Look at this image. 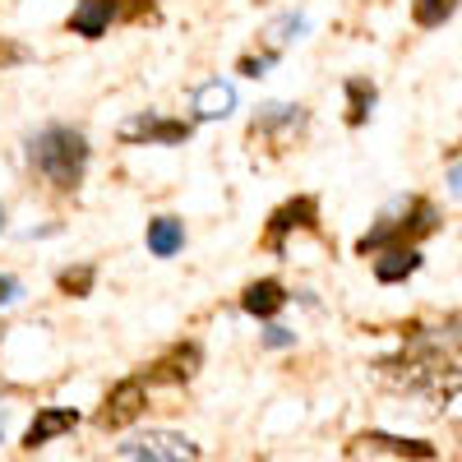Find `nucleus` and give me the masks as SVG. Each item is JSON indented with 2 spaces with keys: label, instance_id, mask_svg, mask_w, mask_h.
I'll return each instance as SVG.
<instances>
[{
  "label": "nucleus",
  "instance_id": "1",
  "mask_svg": "<svg viewBox=\"0 0 462 462\" xmlns=\"http://www.w3.org/2000/svg\"><path fill=\"white\" fill-rule=\"evenodd\" d=\"M28 158L56 189H74L84 180V167H88V139L69 125H47L42 134H32Z\"/></svg>",
  "mask_w": 462,
  "mask_h": 462
},
{
  "label": "nucleus",
  "instance_id": "22",
  "mask_svg": "<svg viewBox=\"0 0 462 462\" xmlns=\"http://www.w3.org/2000/svg\"><path fill=\"white\" fill-rule=\"evenodd\" d=\"M0 435H5V416H0Z\"/></svg>",
  "mask_w": 462,
  "mask_h": 462
},
{
  "label": "nucleus",
  "instance_id": "4",
  "mask_svg": "<svg viewBox=\"0 0 462 462\" xmlns=\"http://www.w3.org/2000/svg\"><path fill=\"white\" fill-rule=\"evenodd\" d=\"M121 139L125 143H148V139L180 143V139H189V121H162V116H152V111H139L121 125Z\"/></svg>",
  "mask_w": 462,
  "mask_h": 462
},
{
  "label": "nucleus",
  "instance_id": "12",
  "mask_svg": "<svg viewBox=\"0 0 462 462\" xmlns=\"http://www.w3.org/2000/svg\"><path fill=\"white\" fill-rule=\"evenodd\" d=\"M106 23H111V0H79V5H74V19H69V28L79 37H102Z\"/></svg>",
  "mask_w": 462,
  "mask_h": 462
},
{
  "label": "nucleus",
  "instance_id": "6",
  "mask_svg": "<svg viewBox=\"0 0 462 462\" xmlns=\"http://www.w3.org/2000/svg\"><path fill=\"white\" fill-rule=\"evenodd\" d=\"M74 426H79V411H74V407H42V411L32 416L28 435H23V448H42V444L69 435Z\"/></svg>",
  "mask_w": 462,
  "mask_h": 462
},
{
  "label": "nucleus",
  "instance_id": "13",
  "mask_svg": "<svg viewBox=\"0 0 462 462\" xmlns=\"http://www.w3.org/2000/svg\"><path fill=\"white\" fill-rule=\"evenodd\" d=\"M291 226H315V199H291L287 208L273 213V222H268V236H273V245L287 236Z\"/></svg>",
  "mask_w": 462,
  "mask_h": 462
},
{
  "label": "nucleus",
  "instance_id": "15",
  "mask_svg": "<svg viewBox=\"0 0 462 462\" xmlns=\"http://www.w3.org/2000/svg\"><path fill=\"white\" fill-rule=\"evenodd\" d=\"M300 28H305V19H300V14H282V19H273V23L263 28L259 42H263V51H268V56H278V51L291 42V37H296Z\"/></svg>",
  "mask_w": 462,
  "mask_h": 462
},
{
  "label": "nucleus",
  "instance_id": "10",
  "mask_svg": "<svg viewBox=\"0 0 462 462\" xmlns=\"http://www.w3.org/2000/svg\"><path fill=\"white\" fill-rule=\"evenodd\" d=\"M420 268V254L411 250V245H393V250H383L379 259H374V278L379 282H402V278H411Z\"/></svg>",
  "mask_w": 462,
  "mask_h": 462
},
{
  "label": "nucleus",
  "instance_id": "23",
  "mask_svg": "<svg viewBox=\"0 0 462 462\" xmlns=\"http://www.w3.org/2000/svg\"><path fill=\"white\" fill-rule=\"evenodd\" d=\"M0 226H5V208H0Z\"/></svg>",
  "mask_w": 462,
  "mask_h": 462
},
{
  "label": "nucleus",
  "instance_id": "14",
  "mask_svg": "<svg viewBox=\"0 0 462 462\" xmlns=\"http://www.w3.org/2000/svg\"><path fill=\"white\" fill-rule=\"evenodd\" d=\"M180 245H185V226H180L176 217H158V222H148V250L158 254V259H171Z\"/></svg>",
  "mask_w": 462,
  "mask_h": 462
},
{
  "label": "nucleus",
  "instance_id": "16",
  "mask_svg": "<svg viewBox=\"0 0 462 462\" xmlns=\"http://www.w3.org/2000/svg\"><path fill=\"white\" fill-rule=\"evenodd\" d=\"M453 10H457V0H416V5H411V19H416L420 28H439Z\"/></svg>",
  "mask_w": 462,
  "mask_h": 462
},
{
  "label": "nucleus",
  "instance_id": "8",
  "mask_svg": "<svg viewBox=\"0 0 462 462\" xmlns=\"http://www.w3.org/2000/svg\"><path fill=\"white\" fill-rule=\"evenodd\" d=\"M287 305V291H282V282H273V278H263V282H250L245 287V296H241V310L245 315H254V319H273L278 310Z\"/></svg>",
  "mask_w": 462,
  "mask_h": 462
},
{
  "label": "nucleus",
  "instance_id": "21",
  "mask_svg": "<svg viewBox=\"0 0 462 462\" xmlns=\"http://www.w3.org/2000/svg\"><path fill=\"white\" fill-rule=\"evenodd\" d=\"M14 291H19V282H14V278H0V305H10V300H14Z\"/></svg>",
  "mask_w": 462,
  "mask_h": 462
},
{
  "label": "nucleus",
  "instance_id": "20",
  "mask_svg": "<svg viewBox=\"0 0 462 462\" xmlns=\"http://www.w3.org/2000/svg\"><path fill=\"white\" fill-rule=\"evenodd\" d=\"M263 342H268V346H291V342H296V333H291V328H278V324H273V328L263 333Z\"/></svg>",
  "mask_w": 462,
  "mask_h": 462
},
{
  "label": "nucleus",
  "instance_id": "19",
  "mask_svg": "<svg viewBox=\"0 0 462 462\" xmlns=\"http://www.w3.org/2000/svg\"><path fill=\"white\" fill-rule=\"evenodd\" d=\"M273 60H278V56H268V51H263V56H241V74H263Z\"/></svg>",
  "mask_w": 462,
  "mask_h": 462
},
{
  "label": "nucleus",
  "instance_id": "3",
  "mask_svg": "<svg viewBox=\"0 0 462 462\" xmlns=\"http://www.w3.org/2000/svg\"><path fill=\"white\" fill-rule=\"evenodd\" d=\"M143 407H148L143 379H125V383H116V389H111V398H106V407L97 416V426L102 430H121V426H130Z\"/></svg>",
  "mask_w": 462,
  "mask_h": 462
},
{
  "label": "nucleus",
  "instance_id": "9",
  "mask_svg": "<svg viewBox=\"0 0 462 462\" xmlns=\"http://www.w3.org/2000/svg\"><path fill=\"white\" fill-rule=\"evenodd\" d=\"M195 370H199V346L195 342H180V346H171L158 365H152V379L185 383V379H195Z\"/></svg>",
  "mask_w": 462,
  "mask_h": 462
},
{
  "label": "nucleus",
  "instance_id": "18",
  "mask_svg": "<svg viewBox=\"0 0 462 462\" xmlns=\"http://www.w3.org/2000/svg\"><path fill=\"white\" fill-rule=\"evenodd\" d=\"M88 287H93V268L84 263V268H65L60 273V291L65 296H88Z\"/></svg>",
  "mask_w": 462,
  "mask_h": 462
},
{
  "label": "nucleus",
  "instance_id": "17",
  "mask_svg": "<svg viewBox=\"0 0 462 462\" xmlns=\"http://www.w3.org/2000/svg\"><path fill=\"white\" fill-rule=\"evenodd\" d=\"M346 97H352V106H346V121L361 125L365 116H370V106H374V88H370L365 79H352V84H346Z\"/></svg>",
  "mask_w": 462,
  "mask_h": 462
},
{
  "label": "nucleus",
  "instance_id": "5",
  "mask_svg": "<svg viewBox=\"0 0 462 462\" xmlns=\"http://www.w3.org/2000/svg\"><path fill=\"white\" fill-rule=\"evenodd\" d=\"M305 130V106H287V102H273L254 116V139L259 134H278V148L291 143V134Z\"/></svg>",
  "mask_w": 462,
  "mask_h": 462
},
{
  "label": "nucleus",
  "instance_id": "11",
  "mask_svg": "<svg viewBox=\"0 0 462 462\" xmlns=\"http://www.w3.org/2000/svg\"><path fill=\"white\" fill-rule=\"evenodd\" d=\"M356 444H361V448H383V453H398V457H420V462H430V457H439V448H435V444H426V439H393V435H361Z\"/></svg>",
  "mask_w": 462,
  "mask_h": 462
},
{
  "label": "nucleus",
  "instance_id": "7",
  "mask_svg": "<svg viewBox=\"0 0 462 462\" xmlns=\"http://www.w3.org/2000/svg\"><path fill=\"white\" fill-rule=\"evenodd\" d=\"M231 106H236V88L222 84V79H208L195 88V121H226Z\"/></svg>",
  "mask_w": 462,
  "mask_h": 462
},
{
  "label": "nucleus",
  "instance_id": "2",
  "mask_svg": "<svg viewBox=\"0 0 462 462\" xmlns=\"http://www.w3.org/2000/svg\"><path fill=\"white\" fill-rule=\"evenodd\" d=\"M121 457L125 462H195L199 444L176 430H148V435H134L130 444H121Z\"/></svg>",
  "mask_w": 462,
  "mask_h": 462
}]
</instances>
